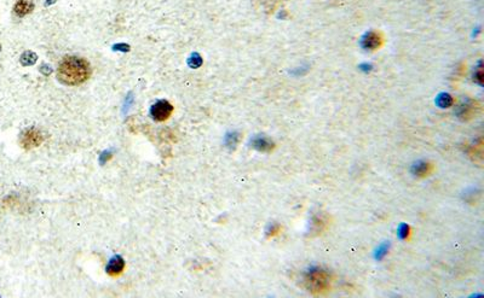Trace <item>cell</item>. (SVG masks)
<instances>
[{
    "instance_id": "6da1fadb",
    "label": "cell",
    "mask_w": 484,
    "mask_h": 298,
    "mask_svg": "<svg viewBox=\"0 0 484 298\" xmlns=\"http://www.w3.org/2000/svg\"><path fill=\"white\" fill-rule=\"evenodd\" d=\"M91 76V66L84 58L67 56L57 68V77L62 84L78 86L87 81Z\"/></svg>"
},
{
    "instance_id": "7a4b0ae2",
    "label": "cell",
    "mask_w": 484,
    "mask_h": 298,
    "mask_svg": "<svg viewBox=\"0 0 484 298\" xmlns=\"http://www.w3.org/2000/svg\"><path fill=\"white\" fill-rule=\"evenodd\" d=\"M305 284L310 291L321 292L329 285V278L326 270L321 268H313L306 273Z\"/></svg>"
},
{
    "instance_id": "3957f363",
    "label": "cell",
    "mask_w": 484,
    "mask_h": 298,
    "mask_svg": "<svg viewBox=\"0 0 484 298\" xmlns=\"http://www.w3.org/2000/svg\"><path fill=\"white\" fill-rule=\"evenodd\" d=\"M44 141V135L39 130H36V128H28L21 134V139H20V144L23 149L26 150H31L34 149V147L40 146Z\"/></svg>"
},
{
    "instance_id": "277c9868",
    "label": "cell",
    "mask_w": 484,
    "mask_h": 298,
    "mask_svg": "<svg viewBox=\"0 0 484 298\" xmlns=\"http://www.w3.org/2000/svg\"><path fill=\"white\" fill-rule=\"evenodd\" d=\"M173 114V106L167 100H159L150 109V115L157 122H165Z\"/></svg>"
},
{
    "instance_id": "5b68a950",
    "label": "cell",
    "mask_w": 484,
    "mask_h": 298,
    "mask_svg": "<svg viewBox=\"0 0 484 298\" xmlns=\"http://www.w3.org/2000/svg\"><path fill=\"white\" fill-rule=\"evenodd\" d=\"M381 42H383V39L375 32H368L361 39L362 47L368 51H374L376 48H379L381 46Z\"/></svg>"
},
{
    "instance_id": "8992f818",
    "label": "cell",
    "mask_w": 484,
    "mask_h": 298,
    "mask_svg": "<svg viewBox=\"0 0 484 298\" xmlns=\"http://www.w3.org/2000/svg\"><path fill=\"white\" fill-rule=\"evenodd\" d=\"M123 269H125V262H123L122 257L120 256L113 257L108 263V265H107V273H108L109 276H113V278L120 276L123 273Z\"/></svg>"
},
{
    "instance_id": "52a82bcc",
    "label": "cell",
    "mask_w": 484,
    "mask_h": 298,
    "mask_svg": "<svg viewBox=\"0 0 484 298\" xmlns=\"http://www.w3.org/2000/svg\"><path fill=\"white\" fill-rule=\"evenodd\" d=\"M34 10V4L32 0H17L13 6V11L18 17H24Z\"/></svg>"
},
{
    "instance_id": "ba28073f",
    "label": "cell",
    "mask_w": 484,
    "mask_h": 298,
    "mask_svg": "<svg viewBox=\"0 0 484 298\" xmlns=\"http://www.w3.org/2000/svg\"><path fill=\"white\" fill-rule=\"evenodd\" d=\"M252 145H253L254 149H257L258 151H263V152L270 151V150H273L274 147L273 141H270L268 138H265V136H257V138H254L253 140H252Z\"/></svg>"
},
{
    "instance_id": "9c48e42d",
    "label": "cell",
    "mask_w": 484,
    "mask_h": 298,
    "mask_svg": "<svg viewBox=\"0 0 484 298\" xmlns=\"http://www.w3.org/2000/svg\"><path fill=\"white\" fill-rule=\"evenodd\" d=\"M36 61H37V55H34L33 52H26V53H23L22 55V57H21V63L23 64V66H32V64H34L36 63Z\"/></svg>"
},
{
    "instance_id": "30bf717a",
    "label": "cell",
    "mask_w": 484,
    "mask_h": 298,
    "mask_svg": "<svg viewBox=\"0 0 484 298\" xmlns=\"http://www.w3.org/2000/svg\"><path fill=\"white\" fill-rule=\"evenodd\" d=\"M437 103L441 107H449L451 105V104H453V99H451V97L449 95H445V93H443V95L438 96Z\"/></svg>"
},
{
    "instance_id": "8fae6325",
    "label": "cell",
    "mask_w": 484,
    "mask_h": 298,
    "mask_svg": "<svg viewBox=\"0 0 484 298\" xmlns=\"http://www.w3.org/2000/svg\"><path fill=\"white\" fill-rule=\"evenodd\" d=\"M416 168H418V170H416V174H421V173H426V168H427V165L425 166V163H418L416 165Z\"/></svg>"
},
{
    "instance_id": "7c38bea8",
    "label": "cell",
    "mask_w": 484,
    "mask_h": 298,
    "mask_svg": "<svg viewBox=\"0 0 484 298\" xmlns=\"http://www.w3.org/2000/svg\"><path fill=\"white\" fill-rule=\"evenodd\" d=\"M228 139H229V145H235L236 143H238V140H239V136H238V134H230L229 136H228Z\"/></svg>"
},
{
    "instance_id": "4fadbf2b",
    "label": "cell",
    "mask_w": 484,
    "mask_h": 298,
    "mask_svg": "<svg viewBox=\"0 0 484 298\" xmlns=\"http://www.w3.org/2000/svg\"><path fill=\"white\" fill-rule=\"evenodd\" d=\"M112 156H113V155H110L109 152H104V154L101 156V163H106L107 161H108V160H110V158H112Z\"/></svg>"
}]
</instances>
